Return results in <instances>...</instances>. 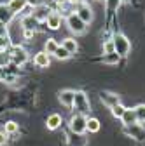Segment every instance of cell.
Listing matches in <instances>:
<instances>
[{
  "label": "cell",
  "mask_w": 145,
  "mask_h": 146,
  "mask_svg": "<svg viewBox=\"0 0 145 146\" xmlns=\"http://www.w3.org/2000/svg\"><path fill=\"white\" fill-rule=\"evenodd\" d=\"M112 42H114V47H115V52H117L119 58H126L131 52V42L128 40V36H126V35L115 33L112 36Z\"/></svg>",
  "instance_id": "obj_1"
},
{
  "label": "cell",
  "mask_w": 145,
  "mask_h": 146,
  "mask_svg": "<svg viewBox=\"0 0 145 146\" xmlns=\"http://www.w3.org/2000/svg\"><path fill=\"white\" fill-rule=\"evenodd\" d=\"M68 127H70V131L75 136H82L84 132H87V118L84 115L74 113L70 117V120H68Z\"/></svg>",
  "instance_id": "obj_2"
},
{
  "label": "cell",
  "mask_w": 145,
  "mask_h": 146,
  "mask_svg": "<svg viewBox=\"0 0 145 146\" xmlns=\"http://www.w3.org/2000/svg\"><path fill=\"white\" fill-rule=\"evenodd\" d=\"M74 111L79 113V115H87L89 111H91V103H89V98L86 96V92H82V90H79V92H75V99H74Z\"/></svg>",
  "instance_id": "obj_3"
},
{
  "label": "cell",
  "mask_w": 145,
  "mask_h": 146,
  "mask_svg": "<svg viewBox=\"0 0 145 146\" xmlns=\"http://www.w3.org/2000/svg\"><path fill=\"white\" fill-rule=\"evenodd\" d=\"M66 25H68L70 31H72V33H75V35L84 33V31H86V28H87V25L81 19V17H79L75 12H72V14H68V16H66Z\"/></svg>",
  "instance_id": "obj_4"
},
{
  "label": "cell",
  "mask_w": 145,
  "mask_h": 146,
  "mask_svg": "<svg viewBox=\"0 0 145 146\" xmlns=\"http://www.w3.org/2000/svg\"><path fill=\"white\" fill-rule=\"evenodd\" d=\"M9 54H11V63L16 64V66H21V64H25L28 61V52L19 45H14L9 50Z\"/></svg>",
  "instance_id": "obj_5"
},
{
  "label": "cell",
  "mask_w": 145,
  "mask_h": 146,
  "mask_svg": "<svg viewBox=\"0 0 145 146\" xmlns=\"http://www.w3.org/2000/svg\"><path fill=\"white\" fill-rule=\"evenodd\" d=\"M122 131H124V134L126 136H130V137H133L135 141H145V127H142L140 123H135V125H126V127H122Z\"/></svg>",
  "instance_id": "obj_6"
},
{
  "label": "cell",
  "mask_w": 145,
  "mask_h": 146,
  "mask_svg": "<svg viewBox=\"0 0 145 146\" xmlns=\"http://www.w3.org/2000/svg\"><path fill=\"white\" fill-rule=\"evenodd\" d=\"M74 99H75V90H72V89H63L58 92V101L66 108L74 106Z\"/></svg>",
  "instance_id": "obj_7"
},
{
  "label": "cell",
  "mask_w": 145,
  "mask_h": 146,
  "mask_svg": "<svg viewBox=\"0 0 145 146\" xmlns=\"http://www.w3.org/2000/svg\"><path fill=\"white\" fill-rule=\"evenodd\" d=\"M39 26H40V21H39L33 14L25 16L23 19H21V28H23L25 31H32V33H35V31L39 30Z\"/></svg>",
  "instance_id": "obj_8"
},
{
  "label": "cell",
  "mask_w": 145,
  "mask_h": 146,
  "mask_svg": "<svg viewBox=\"0 0 145 146\" xmlns=\"http://www.w3.org/2000/svg\"><path fill=\"white\" fill-rule=\"evenodd\" d=\"M75 14L81 17V19H82L86 25L93 21V11H91V7H89L87 4H79L77 9H75Z\"/></svg>",
  "instance_id": "obj_9"
},
{
  "label": "cell",
  "mask_w": 145,
  "mask_h": 146,
  "mask_svg": "<svg viewBox=\"0 0 145 146\" xmlns=\"http://www.w3.org/2000/svg\"><path fill=\"white\" fill-rule=\"evenodd\" d=\"M100 99H101V103H103L105 106H108V108H112V106H115V104L121 103V101H119V96H117L115 92H110V90H101V92H100Z\"/></svg>",
  "instance_id": "obj_10"
},
{
  "label": "cell",
  "mask_w": 145,
  "mask_h": 146,
  "mask_svg": "<svg viewBox=\"0 0 145 146\" xmlns=\"http://www.w3.org/2000/svg\"><path fill=\"white\" fill-rule=\"evenodd\" d=\"M46 25H47L49 30H58L61 26V14L51 11L49 16H47V19H46Z\"/></svg>",
  "instance_id": "obj_11"
},
{
  "label": "cell",
  "mask_w": 145,
  "mask_h": 146,
  "mask_svg": "<svg viewBox=\"0 0 145 146\" xmlns=\"http://www.w3.org/2000/svg\"><path fill=\"white\" fill-rule=\"evenodd\" d=\"M33 64H35V66H39V68H47V66L51 64L49 54H47L46 50L37 52V54H35V58H33Z\"/></svg>",
  "instance_id": "obj_12"
},
{
  "label": "cell",
  "mask_w": 145,
  "mask_h": 146,
  "mask_svg": "<svg viewBox=\"0 0 145 146\" xmlns=\"http://www.w3.org/2000/svg\"><path fill=\"white\" fill-rule=\"evenodd\" d=\"M121 122H122V127L138 123V120H136V113H135V108H126V111H124Z\"/></svg>",
  "instance_id": "obj_13"
},
{
  "label": "cell",
  "mask_w": 145,
  "mask_h": 146,
  "mask_svg": "<svg viewBox=\"0 0 145 146\" xmlns=\"http://www.w3.org/2000/svg\"><path fill=\"white\" fill-rule=\"evenodd\" d=\"M61 123H63V118H61V115H58V113L49 115L47 120H46V127H47L49 131H56Z\"/></svg>",
  "instance_id": "obj_14"
},
{
  "label": "cell",
  "mask_w": 145,
  "mask_h": 146,
  "mask_svg": "<svg viewBox=\"0 0 145 146\" xmlns=\"http://www.w3.org/2000/svg\"><path fill=\"white\" fill-rule=\"evenodd\" d=\"M12 17H14V14H12V11L9 9V5H7V4H0V23L9 25V23L12 21Z\"/></svg>",
  "instance_id": "obj_15"
},
{
  "label": "cell",
  "mask_w": 145,
  "mask_h": 146,
  "mask_svg": "<svg viewBox=\"0 0 145 146\" xmlns=\"http://www.w3.org/2000/svg\"><path fill=\"white\" fill-rule=\"evenodd\" d=\"M9 9L12 11V14H19L25 11V7L28 5V0H9Z\"/></svg>",
  "instance_id": "obj_16"
},
{
  "label": "cell",
  "mask_w": 145,
  "mask_h": 146,
  "mask_svg": "<svg viewBox=\"0 0 145 146\" xmlns=\"http://www.w3.org/2000/svg\"><path fill=\"white\" fill-rule=\"evenodd\" d=\"M49 9L46 7V5H39V7H35V12H33V16L37 17V19L42 23V21H46L47 19V16H49Z\"/></svg>",
  "instance_id": "obj_17"
},
{
  "label": "cell",
  "mask_w": 145,
  "mask_h": 146,
  "mask_svg": "<svg viewBox=\"0 0 145 146\" xmlns=\"http://www.w3.org/2000/svg\"><path fill=\"white\" fill-rule=\"evenodd\" d=\"M61 45H63L70 54H75V52H77V49H79V45H77V42H75L74 38H65V40L61 42Z\"/></svg>",
  "instance_id": "obj_18"
},
{
  "label": "cell",
  "mask_w": 145,
  "mask_h": 146,
  "mask_svg": "<svg viewBox=\"0 0 145 146\" xmlns=\"http://www.w3.org/2000/svg\"><path fill=\"white\" fill-rule=\"evenodd\" d=\"M101 129V125H100V120L91 117V118H87V132H98Z\"/></svg>",
  "instance_id": "obj_19"
},
{
  "label": "cell",
  "mask_w": 145,
  "mask_h": 146,
  "mask_svg": "<svg viewBox=\"0 0 145 146\" xmlns=\"http://www.w3.org/2000/svg\"><path fill=\"white\" fill-rule=\"evenodd\" d=\"M101 61H103L105 64H117V63L121 61V58L117 56V52H112V54H103Z\"/></svg>",
  "instance_id": "obj_20"
},
{
  "label": "cell",
  "mask_w": 145,
  "mask_h": 146,
  "mask_svg": "<svg viewBox=\"0 0 145 146\" xmlns=\"http://www.w3.org/2000/svg\"><path fill=\"white\" fill-rule=\"evenodd\" d=\"M58 47H60V45H58V42L54 40V38H47V40H46V49H44V50L49 54V56H51V54L54 56V52H56Z\"/></svg>",
  "instance_id": "obj_21"
},
{
  "label": "cell",
  "mask_w": 145,
  "mask_h": 146,
  "mask_svg": "<svg viewBox=\"0 0 145 146\" xmlns=\"http://www.w3.org/2000/svg\"><path fill=\"white\" fill-rule=\"evenodd\" d=\"M110 111H112V115H114L115 118H119V120H121V118H122V115H124V111H126V106L119 103V104H115V106H112V108H110Z\"/></svg>",
  "instance_id": "obj_22"
},
{
  "label": "cell",
  "mask_w": 145,
  "mask_h": 146,
  "mask_svg": "<svg viewBox=\"0 0 145 146\" xmlns=\"http://www.w3.org/2000/svg\"><path fill=\"white\" fill-rule=\"evenodd\" d=\"M70 56H72V54H70L63 45H60V47L56 49V52H54V58H56V59H63V61H65V59H68Z\"/></svg>",
  "instance_id": "obj_23"
},
{
  "label": "cell",
  "mask_w": 145,
  "mask_h": 146,
  "mask_svg": "<svg viewBox=\"0 0 145 146\" xmlns=\"http://www.w3.org/2000/svg\"><path fill=\"white\" fill-rule=\"evenodd\" d=\"M17 131H19V125H17L16 122H7L5 125H4V132L9 136V134H16Z\"/></svg>",
  "instance_id": "obj_24"
},
{
  "label": "cell",
  "mask_w": 145,
  "mask_h": 146,
  "mask_svg": "<svg viewBox=\"0 0 145 146\" xmlns=\"http://www.w3.org/2000/svg\"><path fill=\"white\" fill-rule=\"evenodd\" d=\"M135 113H136L138 123H145V104H138L135 108Z\"/></svg>",
  "instance_id": "obj_25"
},
{
  "label": "cell",
  "mask_w": 145,
  "mask_h": 146,
  "mask_svg": "<svg viewBox=\"0 0 145 146\" xmlns=\"http://www.w3.org/2000/svg\"><path fill=\"white\" fill-rule=\"evenodd\" d=\"M107 2V11H108V14H114L115 11H117V7L121 5V0H105Z\"/></svg>",
  "instance_id": "obj_26"
},
{
  "label": "cell",
  "mask_w": 145,
  "mask_h": 146,
  "mask_svg": "<svg viewBox=\"0 0 145 146\" xmlns=\"http://www.w3.org/2000/svg\"><path fill=\"white\" fill-rule=\"evenodd\" d=\"M112 52H115V47H114L112 38L110 40H103V54H112Z\"/></svg>",
  "instance_id": "obj_27"
},
{
  "label": "cell",
  "mask_w": 145,
  "mask_h": 146,
  "mask_svg": "<svg viewBox=\"0 0 145 146\" xmlns=\"http://www.w3.org/2000/svg\"><path fill=\"white\" fill-rule=\"evenodd\" d=\"M11 36L9 35H5V36H0V50H7L9 47H11Z\"/></svg>",
  "instance_id": "obj_28"
},
{
  "label": "cell",
  "mask_w": 145,
  "mask_h": 146,
  "mask_svg": "<svg viewBox=\"0 0 145 146\" xmlns=\"http://www.w3.org/2000/svg\"><path fill=\"white\" fill-rule=\"evenodd\" d=\"M5 35H9V28H7V25L0 23V36H5Z\"/></svg>",
  "instance_id": "obj_29"
},
{
  "label": "cell",
  "mask_w": 145,
  "mask_h": 146,
  "mask_svg": "<svg viewBox=\"0 0 145 146\" xmlns=\"http://www.w3.org/2000/svg\"><path fill=\"white\" fill-rule=\"evenodd\" d=\"M7 143V134L5 132H0V146H4Z\"/></svg>",
  "instance_id": "obj_30"
},
{
  "label": "cell",
  "mask_w": 145,
  "mask_h": 146,
  "mask_svg": "<svg viewBox=\"0 0 145 146\" xmlns=\"http://www.w3.org/2000/svg\"><path fill=\"white\" fill-rule=\"evenodd\" d=\"M23 31H25V30H23ZM32 36H33L32 31H25V38H32Z\"/></svg>",
  "instance_id": "obj_31"
},
{
  "label": "cell",
  "mask_w": 145,
  "mask_h": 146,
  "mask_svg": "<svg viewBox=\"0 0 145 146\" xmlns=\"http://www.w3.org/2000/svg\"><path fill=\"white\" fill-rule=\"evenodd\" d=\"M0 52H2V50H0Z\"/></svg>",
  "instance_id": "obj_32"
}]
</instances>
